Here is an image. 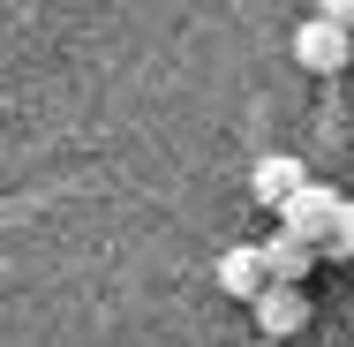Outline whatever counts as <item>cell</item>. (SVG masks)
I'll list each match as a JSON object with an SVG mask.
<instances>
[{"label": "cell", "mask_w": 354, "mask_h": 347, "mask_svg": "<svg viewBox=\"0 0 354 347\" xmlns=\"http://www.w3.org/2000/svg\"><path fill=\"white\" fill-rule=\"evenodd\" d=\"M294 189H309V166H301V159L272 151V159H257V166H249V197H257V204H286Z\"/></svg>", "instance_id": "cell-5"}, {"label": "cell", "mask_w": 354, "mask_h": 347, "mask_svg": "<svg viewBox=\"0 0 354 347\" xmlns=\"http://www.w3.org/2000/svg\"><path fill=\"white\" fill-rule=\"evenodd\" d=\"M264 257H272V279H294V287H301V272H309V265H317L324 249H317L309 234H294V226H279V234L264 242Z\"/></svg>", "instance_id": "cell-6"}, {"label": "cell", "mask_w": 354, "mask_h": 347, "mask_svg": "<svg viewBox=\"0 0 354 347\" xmlns=\"http://www.w3.org/2000/svg\"><path fill=\"white\" fill-rule=\"evenodd\" d=\"M249 317H257V332H264V340H294V332L309 325V294H301L294 279H272V287L249 302Z\"/></svg>", "instance_id": "cell-2"}, {"label": "cell", "mask_w": 354, "mask_h": 347, "mask_svg": "<svg viewBox=\"0 0 354 347\" xmlns=\"http://www.w3.org/2000/svg\"><path fill=\"white\" fill-rule=\"evenodd\" d=\"M218 287H226V294H241V302H257V294L272 287V257H264V242L226 249V257H218Z\"/></svg>", "instance_id": "cell-4"}, {"label": "cell", "mask_w": 354, "mask_h": 347, "mask_svg": "<svg viewBox=\"0 0 354 347\" xmlns=\"http://www.w3.org/2000/svg\"><path fill=\"white\" fill-rule=\"evenodd\" d=\"M317 15H332V23H347V30H354V0H317Z\"/></svg>", "instance_id": "cell-8"}, {"label": "cell", "mask_w": 354, "mask_h": 347, "mask_svg": "<svg viewBox=\"0 0 354 347\" xmlns=\"http://www.w3.org/2000/svg\"><path fill=\"white\" fill-rule=\"evenodd\" d=\"M324 257H354V197L339 211V226H332V242H324Z\"/></svg>", "instance_id": "cell-7"}, {"label": "cell", "mask_w": 354, "mask_h": 347, "mask_svg": "<svg viewBox=\"0 0 354 347\" xmlns=\"http://www.w3.org/2000/svg\"><path fill=\"white\" fill-rule=\"evenodd\" d=\"M339 211H347V197H332L324 181H309V189H294V197L279 204V219L294 226V234H309V242L324 249V242H332V226H339Z\"/></svg>", "instance_id": "cell-3"}, {"label": "cell", "mask_w": 354, "mask_h": 347, "mask_svg": "<svg viewBox=\"0 0 354 347\" xmlns=\"http://www.w3.org/2000/svg\"><path fill=\"white\" fill-rule=\"evenodd\" d=\"M294 61H301L309 75H339L354 61V30L332 23V15H309V23L294 30Z\"/></svg>", "instance_id": "cell-1"}]
</instances>
